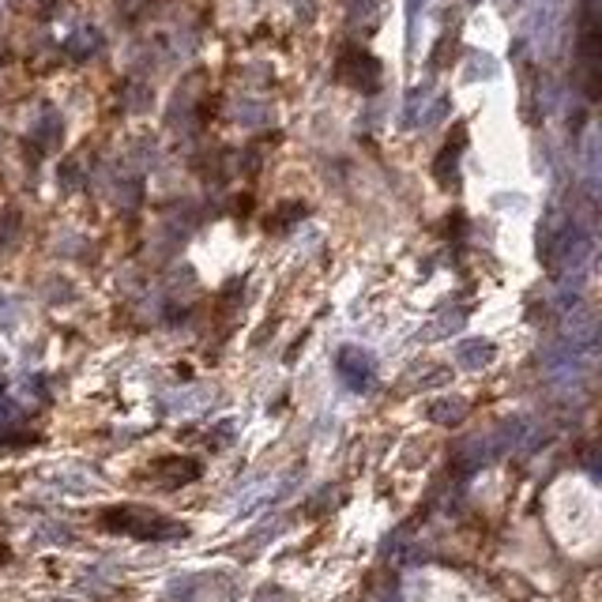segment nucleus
Wrapping results in <instances>:
<instances>
[{
  "instance_id": "nucleus-1",
  "label": "nucleus",
  "mask_w": 602,
  "mask_h": 602,
  "mask_svg": "<svg viewBox=\"0 0 602 602\" xmlns=\"http://www.w3.org/2000/svg\"><path fill=\"white\" fill-rule=\"evenodd\" d=\"M102 527L132 535V538H144V543H166V538L185 535L181 524H173V519L158 516L151 509H132V504H124V509H106L102 512Z\"/></svg>"
},
{
  "instance_id": "nucleus-2",
  "label": "nucleus",
  "mask_w": 602,
  "mask_h": 602,
  "mask_svg": "<svg viewBox=\"0 0 602 602\" xmlns=\"http://www.w3.org/2000/svg\"><path fill=\"white\" fill-rule=\"evenodd\" d=\"M154 474L162 479V486H185V482L200 479V463H193V459H162V463L154 467Z\"/></svg>"
}]
</instances>
